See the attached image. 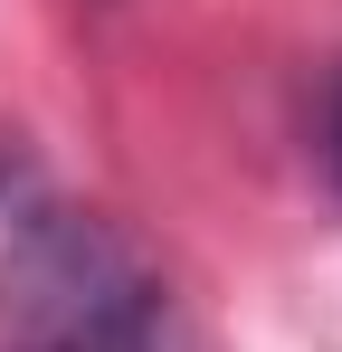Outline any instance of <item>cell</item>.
Masks as SVG:
<instances>
[{
  "label": "cell",
  "instance_id": "6da1fadb",
  "mask_svg": "<svg viewBox=\"0 0 342 352\" xmlns=\"http://www.w3.org/2000/svg\"><path fill=\"white\" fill-rule=\"evenodd\" d=\"M0 352H171L162 276L114 219L19 200L0 229Z\"/></svg>",
  "mask_w": 342,
  "mask_h": 352
},
{
  "label": "cell",
  "instance_id": "7a4b0ae2",
  "mask_svg": "<svg viewBox=\"0 0 342 352\" xmlns=\"http://www.w3.org/2000/svg\"><path fill=\"white\" fill-rule=\"evenodd\" d=\"M333 172H342V96H333Z\"/></svg>",
  "mask_w": 342,
  "mask_h": 352
}]
</instances>
